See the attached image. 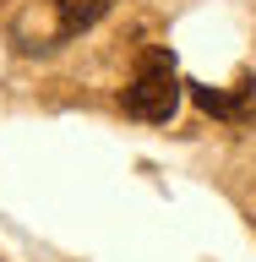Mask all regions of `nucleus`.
Masks as SVG:
<instances>
[{
  "mask_svg": "<svg viewBox=\"0 0 256 262\" xmlns=\"http://www.w3.org/2000/svg\"><path fill=\"white\" fill-rule=\"evenodd\" d=\"M180 66L169 49H147L142 60H136V77L126 82V93H120V104H126V115H136V120H147V126H158V120H169V115L180 110Z\"/></svg>",
  "mask_w": 256,
  "mask_h": 262,
  "instance_id": "1",
  "label": "nucleus"
},
{
  "mask_svg": "<svg viewBox=\"0 0 256 262\" xmlns=\"http://www.w3.org/2000/svg\"><path fill=\"white\" fill-rule=\"evenodd\" d=\"M191 98H196L207 115L229 120V126H245V120L256 115V82H251V77L235 82V93H229V88H202V82H191Z\"/></svg>",
  "mask_w": 256,
  "mask_h": 262,
  "instance_id": "2",
  "label": "nucleus"
},
{
  "mask_svg": "<svg viewBox=\"0 0 256 262\" xmlns=\"http://www.w3.org/2000/svg\"><path fill=\"white\" fill-rule=\"evenodd\" d=\"M49 11H55V38H71V33L93 28L98 16L109 11V0H44Z\"/></svg>",
  "mask_w": 256,
  "mask_h": 262,
  "instance_id": "3",
  "label": "nucleus"
}]
</instances>
